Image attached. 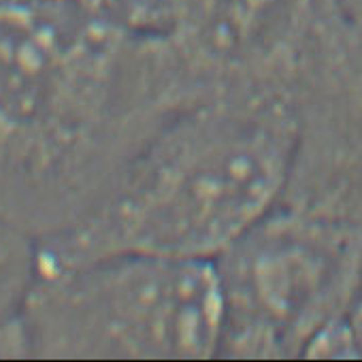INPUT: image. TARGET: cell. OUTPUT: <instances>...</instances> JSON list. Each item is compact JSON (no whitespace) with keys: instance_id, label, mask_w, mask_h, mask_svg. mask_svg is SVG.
I'll use <instances>...</instances> for the list:
<instances>
[{"instance_id":"cell-1","label":"cell","mask_w":362,"mask_h":362,"mask_svg":"<svg viewBox=\"0 0 362 362\" xmlns=\"http://www.w3.org/2000/svg\"><path fill=\"white\" fill-rule=\"evenodd\" d=\"M190 100L160 35L77 0H0V218L37 243L73 230Z\"/></svg>"},{"instance_id":"cell-2","label":"cell","mask_w":362,"mask_h":362,"mask_svg":"<svg viewBox=\"0 0 362 362\" xmlns=\"http://www.w3.org/2000/svg\"><path fill=\"white\" fill-rule=\"evenodd\" d=\"M300 139L277 92H222L177 109L73 230L37 243L39 273L111 256L216 262L284 199Z\"/></svg>"},{"instance_id":"cell-3","label":"cell","mask_w":362,"mask_h":362,"mask_svg":"<svg viewBox=\"0 0 362 362\" xmlns=\"http://www.w3.org/2000/svg\"><path fill=\"white\" fill-rule=\"evenodd\" d=\"M20 322L28 358H209L220 277L207 260L111 256L39 273Z\"/></svg>"},{"instance_id":"cell-4","label":"cell","mask_w":362,"mask_h":362,"mask_svg":"<svg viewBox=\"0 0 362 362\" xmlns=\"http://www.w3.org/2000/svg\"><path fill=\"white\" fill-rule=\"evenodd\" d=\"M226 356H311L362 277V214L277 205L216 260Z\"/></svg>"},{"instance_id":"cell-5","label":"cell","mask_w":362,"mask_h":362,"mask_svg":"<svg viewBox=\"0 0 362 362\" xmlns=\"http://www.w3.org/2000/svg\"><path fill=\"white\" fill-rule=\"evenodd\" d=\"M156 35L194 98L277 92L298 105L356 49L341 0H160Z\"/></svg>"},{"instance_id":"cell-6","label":"cell","mask_w":362,"mask_h":362,"mask_svg":"<svg viewBox=\"0 0 362 362\" xmlns=\"http://www.w3.org/2000/svg\"><path fill=\"white\" fill-rule=\"evenodd\" d=\"M37 275V241L0 218V326L20 317Z\"/></svg>"},{"instance_id":"cell-7","label":"cell","mask_w":362,"mask_h":362,"mask_svg":"<svg viewBox=\"0 0 362 362\" xmlns=\"http://www.w3.org/2000/svg\"><path fill=\"white\" fill-rule=\"evenodd\" d=\"M362 358V277L343 320L315 345L311 358Z\"/></svg>"},{"instance_id":"cell-8","label":"cell","mask_w":362,"mask_h":362,"mask_svg":"<svg viewBox=\"0 0 362 362\" xmlns=\"http://www.w3.org/2000/svg\"><path fill=\"white\" fill-rule=\"evenodd\" d=\"M77 3L96 11L103 18H109L122 24V0H77Z\"/></svg>"},{"instance_id":"cell-9","label":"cell","mask_w":362,"mask_h":362,"mask_svg":"<svg viewBox=\"0 0 362 362\" xmlns=\"http://www.w3.org/2000/svg\"><path fill=\"white\" fill-rule=\"evenodd\" d=\"M341 5H343V13L349 22L354 35L362 43V0H341Z\"/></svg>"}]
</instances>
